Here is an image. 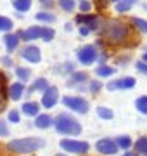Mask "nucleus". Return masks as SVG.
I'll list each match as a JSON object with an SVG mask.
<instances>
[{
	"label": "nucleus",
	"mask_w": 147,
	"mask_h": 156,
	"mask_svg": "<svg viewBox=\"0 0 147 156\" xmlns=\"http://www.w3.org/2000/svg\"><path fill=\"white\" fill-rule=\"evenodd\" d=\"M128 35H130V30L121 21L111 19V21H108L104 24V37L111 44H121V42H125L128 38Z\"/></svg>",
	"instance_id": "obj_1"
},
{
	"label": "nucleus",
	"mask_w": 147,
	"mask_h": 156,
	"mask_svg": "<svg viewBox=\"0 0 147 156\" xmlns=\"http://www.w3.org/2000/svg\"><path fill=\"white\" fill-rule=\"evenodd\" d=\"M54 127L62 135H80L81 134V125L76 118H73L68 113H62L54 120Z\"/></svg>",
	"instance_id": "obj_2"
},
{
	"label": "nucleus",
	"mask_w": 147,
	"mask_h": 156,
	"mask_svg": "<svg viewBox=\"0 0 147 156\" xmlns=\"http://www.w3.org/2000/svg\"><path fill=\"white\" fill-rule=\"evenodd\" d=\"M45 146V140L38 139V137H26V139H16L11 140L7 144V149L17 154H23V153H33V151L40 149Z\"/></svg>",
	"instance_id": "obj_3"
},
{
	"label": "nucleus",
	"mask_w": 147,
	"mask_h": 156,
	"mask_svg": "<svg viewBox=\"0 0 147 156\" xmlns=\"http://www.w3.org/2000/svg\"><path fill=\"white\" fill-rule=\"evenodd\" d=\"M54 30L52 28H45V26H31V28L24 30V31H19L17 37H21L23 40H35V38H42L45 42H50L54 38Z\"/></svg>",
	"instance_id": "obj_4"
},
{
	"label": "nucleus",
	"mask_w": 147,
	"mask_h": 156,
	"mask_svg": "<svg viewBox=\"0 0 147 156\" xmlns=\"http://www.w3.org/2000/svg\"><path fill=\"white\" fill-rule=\"evenodd\" d=\"M61 147L68 153H76V154H83L88 151V144L81 142V140H71V139H62Z\"/></svg>",
	"instance_id": "obj_5"
},
{
	"label": "nucleus",
	"mask_w": 147,
	"mask_h": 156,
	"mask_svg": "<svg viewBox=\"0 0 147 156\" xmlns=\"http://www.w3.org/2000/svg\"><path fill=\"white\" fill-rule=\"evenodd\" d=\"M62 102H64L66 108H69V109H73L76 113H81V115H85L88 111V102L85 99H81V97H68L66 95L62 99Z\"/></svg>",
	"instance_id": "obj_6"
},
{
	"label": "nucleus",
	"mask_w": 147,
	"mask_h": 156,
	"mask_svg": "<svg viewBox=\"0 0 147 156\" xmlns=\"http://www.w3.org/2000/svg\"><path fill=\"white\" fill-rule=\"evenodd\" d=\"M95 59H97V49L94 45H85V47H81V49L78 50V61L81 62V64L88 66V64H92Z\"/></svg>",
	"instance_id": "obj_7"
},
{
	"label": "nucleus",
	"mask_w": 147,
	"mask_h": 156,
	"mask_svg": "<svg viewBox=\"0 0 147 156\" xmlns=\"http://www.w3.org/2000/svg\"><path fill=\"white\" fill-rule=\"evenodd\" d=\"M21 57L26 59L28 62H40L42 61V52H40L38 47H35V45H28V47H24L23 52H21Z\"/></svg>",
	"instance_id": "obj_8"
},
{
	"label": "nucleus",
	"mask_w": 147,
	"mask_h": 156,
	"mask_svg": "<svg viewBox=\"0 0 147 156\" xmlns=\"http://www.w3.org/2000/svg\"><path fill=\"white\" fill-rule=\"evenodd\" d=\"M76 21H78L80 24H83V26L88 28V30H97L99 24L102 23L99 16H92V14H80V16L76 17Z\"/></svg>",
	"instance_id": "obj_9"
},
{
	"label": "nucleus",
	"mask_w": 147,
	"mask_h": 156,
	"mask_svg": "<svg viewBox=\"0 0 147 156\" xmlns=\"http://www.w3.org/2000/svg\"><path fill=\"white\" fill-rule=\"evenodd\" d=\"M57 101H59V92L56 87H49L42 95V104L45 108H54L57 104Z\"/></svg>",
	"instance_id": "obj_10"
},
{
	"label": "nucleus",
	"mask_w": 147,
	"mask_h": 156,
	"mask_svg": "<svg viewBox=\"0 0 147 156\" xmlns=\"http://www.w3.org/2000/svg\"><path fill=\"white\" fill-rule=\"evenodd\" d=\"M133 85H135V78L125 76L121 80H116V82L108 83V90H126V89H132Z\"/></svg>",
	"instance_id": "obj_11"
},
{
	"label": "nucleus",
	"mask_w": 147,
	"mask_h": 156,
	"mask_svg": "<svg viewBox=\"0 0 147 156\" xmlns=\"http://www.w3.org/2000/svg\"><path fill=\"white\" fill-rule=\"evenodd\" d=\"M97 151L99 153H102V154H114L116 151H118V146H116V142L111 139H101L99 142H97Z\"/></svg>",
	"instance_id": "obj_12"
},
{
	"label": "nucleus",
	"mask_w": 147,
	"mask_h": 156,
	"mask_svg": "<svg viewBox=\"0 0 147 156\" xmlns=\"http://www.w3.org/2000/svg\"><path fill=\"white\" fill-rule=\"evenodd\" d=\"M4 40H5L7 52H9V54H12V52L17 49V45H19V37H17V35H14V33H7L5 37H4Z\"/></svg>",
	"instance_id": "obj_13"
},
{
	"label": "nucleus",
	"mask_w": 147,
	"mask_h": 156,
	"mask_svg": "<svg viewBox=\"0 0 147 156\" xmlns=\"http://www.w3.org/2000/svg\"><path fill=\"white\" fill-rule=\"evenodd\" d=\"M23 92H24L23 83H12L11 87H9V97H11L12 101H19L21 95H23Z\"/></svg>",
	"instance_id": "obj_14"
},
{
	"label": "nucleus",
	"mask_w": 147,
	"mask_h": 156,
	"mask_svg": "<svg viewBox=\"0 0 147 156\" xmlns=\"http://www.w3.org/2000/svg\"><path fill=\"white\" fill-rule=\"evenodd\" d=\"M23 113L26 115V116H36L40 113V106L36 104V102H24L23 104Z\"/></svg>",
	"instance_id": "obj_15"
},
{
	"label": "nucleus",
	"mask_w": 147,
	"mask_h": 156,
	"mask_svg": "<svg viewBox=\"0 0 147 156\" xmlns=\"http://www.w3.org/2000/svg\"><path fill=\"white\" fill-rule=\"evenodd\" d=\"M50 125H52V118L49 115H36V120H35L36 128H49Z\"/></svg>",
	"instance_id": "obj_16"
},
{
	"label": "nucleus",
	"mask_w": 147,
	"mask_h": 156,
	"mask_svg": "<svg viewBox=\"0 0 147 156\" xmlns=\"http://www.w3.org/2000/svg\"><path fill=\"white\" fill-rule=\"evenodd\" d=\"M138 0H119L118 4H116V11L118 12H126L130 11L132 7H133V4H137Z\"/></svg>",
	"instance_id": "obj_17"
},
{
	"label": "nucleus",
	"mask_w": 147,
	"mask_h": 156,
	"mask_svg": "<svg viewBox=\"0 0 147 156\" xmlns=\"http://www.w3.org/2000/svg\"><path fill=\"white\" fill-rule=\"evenodd\" d=\"M12 5L16 7V11L19 12H26L31 7V0H11Z\"/></svg>",
	"instance_id": "obj_18"
},
{
	"label": "nucleus",
	"mask_w": 147,
	"mask_h": 156,
	"mask_svg": "<svg viewBox=\"0 0 147 156\" xmlns=\"http://www.w3.org/2000/svg\"><path fill=\"white\" fill-rule=\"evenodd\" d=\"M16 75H17V78H19L21 82H28L29 76H31V71H29L28 68L17 66V68H16Z\"/></svg>",
	"instance_id": "obj_19"
},
{
	"label": "nucleus",
	"mask_w": 147,
	"mask_h": 156,
	"mask_svg": "<svg viewBox=\"0 0 147 156\" xmlns=\"http://www.w3.org/2000/svg\"><path fill=\"white\" fill-rule=\"evenodd\" d=\"M95 73L99 75V76H111V75H114L116 73V68H111V66H99L95 69Z\"/></svg>",
	"instance_id": "obj_20"
},
{
	"label": "nucleus",
	"mask_w": 147,
	"mask_h": 156,
	"mask_svg": "<svg viewBox=\"0 0 147 156\" xmlns=\"http://www.w3.org/2000/svg\"><path fill=\"white\" fill-rule=\"evenodd\" d=\"M135 108L142 115H147V95H142V97H138L135 101Z\"/></svg>",
	"instance_id": "obj_21"
},
{
	"label": "nucleus",
	"mask_w": 147,
	"mask_h": 156,
	"mask_svg": "<svg viewBox=\"0 0 147 156\" xmlns=\"http://www.w3.org/2000/svg\"><path fill=\"white\" fill-rule=\"evenodd\" d=\"M135 151L147 156V137H140V139L137 140L135 142Z\"/></svg>",
	"instance_id": "obj_22"
},
{
	"label": "nucleus",
	"mask_w": 147,
	"mask_h": 156,
	"mask_svg": "<svg viewBox=\"0 0 147 156\" xmlns=\"http://www.w3.org/2000/svg\"><path fill=\"white\" fill-rule=\"evenodd\" d=\"M35 17H36L38 21H43V23H54L56 21V16L50 14V12H36Z\"/></svg>",
	"instance_id": "obj_23"
},
{
	"label": "nucleus",
	"mask_w": 147,
	"mask_h": 156,
	"mask_svg": "<svg viewBox=\"0 0 147 156\" xmlns=\"http://www.w3.org/2000/svg\"><path fill=\"white\" fill-rule=\"evenodd\" d=\"M97 115L102 118V120H111V118L114 116V113L109 109V108L106 106H101V108H97Z\"/></svg>",
	"instance_id": "obj_24"
},
{
	"label": "nucleus",
	"mask_w": 147,
	"mask_h": 156,
	"mask_svg": "<svg viewBox=\"0 0 147 156\" xmlns=\"http://www.w3.org/2000/svg\"><path fill=\"white\" fill-rule=\"evenodd\" d=\"M12 21L5 16H0V31H11L12 30Z\"/></svg>",
	"instance_id": "obj_25"
},
{
	"label": "nucleus",
	"mask_w": 147,
	"mask_h": 156,
	"mask_svg": "<svg viewBox=\"0 0 147 156\" xmlns=\"http://www.w3.org/2000/svg\"><path fill=\"white\" fill-rule=\"evenodd\" d=\"M116 146H118V147H123V149H128L132 146V139L128 135H121V137H118V140H116Z\"/></svg>",
	"instance_id": "obj_26"
},
{
	"label": "nucleus",
	"mask_w": 147,
	"mask_h": 156,
	"mask_svg": "<svg viewBox=\"0 0 147 156\" xmlns=\"http://www.w3.org/2000/svg\"><path fill=\"white\" fill-rule=\"evenodd\" d=\"M47 89H49V85H47V80H45V78H38V80L35 82L33 87H31L29 90H47Z\"/></svg>",
	"instance_id": "obj_27"
},
{
	"label": "nucleus",
	"mask_w": 147,
	"mask_h": 156,
	"mask_svg": "<svg viewBox=\"0 0 147 156\" xmlns=\"http://www.w3.org/2000/svg\"><path fill=\"white\" fill-rule=\"evenodd\" d=\"M132 23H133V24H135V26L140 30V31L147 33V21H144V19H138V17H133V19H132Z\"/></svg>",
	"instance_id": "obj_28"
},
{
	"label": "nucleus",
	"mask_w": 147,
	"mask_h": 156,
	"mask_svg": "<svg viewBox=\"0 0 147 156\" xmlns=\"http://www.w3.org/2000/svg\"><path fill=\"white\" fill-rule=\"evenodd\" d=\"M59 5H61V9L71 12L74 9V0H59Z\"/></svg>",
	"instance_id": "obj_29"
},
{
	"label": "nucleus",
	"mask_w": 147,
	"mask_h": 156,
	"mask_svg": "<svg viewBox=\"0 0 147 156\" xmlns=\"http://www.w3.org/2000/svg\"><path fill=\"white\" fill-rule=\"evenodd\" d=\"M83 83V82H87V75L85 73H74V76L71 78V83L69 85H74V83Z\"/></svg>",
	"instance_id": "obj_30"
},
{
	"label": "nucleus",
	"mask_w": 147,
	"mask_h": 156,
	"mask_svg": "<svg viewBox=\"0 0 147 156\" xmlns=\"http://www.w3.org/2000/svg\"><path fill=\"white\" fill-rule=\"evenodd\" d=\"M9 135V127H7V122L0 120V137H7Z\"/></svg>",
	"instance_id": "obj_31"
},
{
	"label": "nucleus",
	"mask_w": 147,
	"mask_h": 156,
	"mask_svg": "<svg viewBox=\"0 0 147 156\" xmlns=\"http://www.w3.org/2000/svg\"><path fill=\"white\" fill-rule=\"evenodd\" d=\"M90 9H92L90 2H87V0H81V2H80V11H81V12L88 14V11H90Z\"/></svg>",
	"instance_id": "obj_32"
},
{
	"label": "nucleus",
	"mask_w": 147,
	"mask_h": 156,
	"mask_svg": "<svg viewBox=\"0 0 147 156\" xmlns=\"http://www.w3.org/2000/svg\"><path fill=\"white\" fill-rule=\"evenodd\" d=\"M9 120H11L12 123H19V113H17L16 109H12V111L9 113Z\"/></svg>",
	"instance_id": "obj_33"
},
{
	"label": "nucleus",
	"mask_w": 147,
	"mask_h": 156,
	"mask_svg": "<svg viewBox=\"0 0 147 156\" xmlns=\"http://www.w3.org/2000/svg\"><path fill=\"white\" fill-rule=\"evenodd\" d=\"M137 69L140 73H144V75H147V64L144 61H140V62H137Z\"/></svg>",
	"instance_id": "obj_34"
},
{
	"label": "nucleus",
	"mask_w": 147,
	"mask_h": 156,
	"mask_svg": "<svg viewBox=\"0 0 147 156\" xmlns=\"http://www.w3.org/2000/svg\"><path fill=\"white\" fill-rule=\"evenodd\" d=\"M101 87H102L101 82H92V83H90V90H92V92H99Z\"/></svg>",
	"instance_id": "obj_35"
},
{
	"label": "nucleus",
	"mask_w": 147,
	"mask_h": 156,
	"mask_svg": "<svg viewBox=\"0 0 147 156\" xmlns=\"http://www.w3.org/2000/svg\"><path fill=\"white\" fill-rule=\"evenodd\" d=\"M90 33V30L88 28H85V26H81V28H80V35H83V37H85V35H88Z\"/></svg>",
	"instance_id": "obj_36"
},
{
	"label": "nucleus",
	"mask_w": 147,
	"mask_h": 156,
	"mask_svg": "<svg viewBox=\"0 0 147 156\" xmlns=\"http://www.w3.org/2000/svg\"><path fill=\"white\" fill-rule=\"evenodd\" d=\"M40 4H42V5H45V7H49V5L54 4V0H40Z\"/></svg>",
	"instance_id": "obj_37"
},
{
	"label": "nucleus",
	"mask_w": 147,
	"mask_h": 156,
	"mask_svg": "<svg viewBox=\"0 0 147 156\" xmlns=\"http://www.w3.org/2000/svg\"><path fill=\"white\" fill-rule=\"evenodd\" d=\"M2 62H4L5 66H9V64H11V59H9V57H4V59H2Z\"/></svg>",
	"instance_id": "obj_38"
},
{
	"label": "nucleus",
	"mask_w": 147,
	"mask_h": 156,
	"mask_svg": "<svg viewBox=\"0 0 147 156\" xmlns=\"http://www.w3.org/2000/svg\"><path fill=\"white\" fill-rule=\"evenodd\" d=\"M123 156H137V153H132V151H128V153H125Z\"/></svg>",
	"instance_id": "obj_39"
},
{
	"label": "nucleus",
	"mask_w": 147,
	"mask_h": 156,
	"mask_svg": "<svg viewBox=\"0 0 147 156\" xmlns=\"http://www.w3.org/2000/svg\"><path fill=\"white\" fill-rule=\"evenodd\" d=\"M144 62H145V64H147V52H145V54H144Z\"/></svg>",
	"instance_id": "obj_40"
},
{
	"label": "nucleus",
	"mask_w": 147,
	"mask_h": 156,
	"mask_svg": "<svg viewBox=\"0 0 147 156\" xmlns=\"http://www.w3.org/2000/svg\"><path fill=\"white\" fill-rule=\"evenodd\" d=\"M113 2H119V0H113Z\"/></svg>",
	"instance_id": "obj_41"
},
{
	"label": "nucleus",
	"mask_w": 147,
	"mask_h": 156,
	"mask_svg": "<svg viewBox=\"0 0 147 156\" xmlns=\"http://www.w3.org/2000/svg\"><path fill=\"white\" fill-rule=\"evenodd\" d=\"M57 156H62V154H57Z\"/></svg>",
	"instance_id": "obj_42"
}]
</instances>
